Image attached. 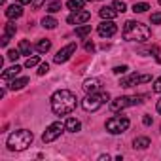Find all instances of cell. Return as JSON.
Instances as JSON below:
<instances>
[{"label":"cell","mask_w":161,"mask_h":161,"mask_svg":"<svg viewBox=\"0 0 161 161\" xmlns=\"http://www.w3.org/2000/svg\"><path fill=\"white\" fill-rule=\"evenodd\" d=\"M34 135L29 131V129H19V131H14L10 136H8V148L12 152H21V150H27L32 142Z\"/></svg>","instance_id":"cell-3"},{"label":"cell","mask_w":161,"mask_h":161,"mask_svg":"<svg viewBox=\"0 0 161 161\" xmlns=\"http://www.w3.org/2000/svg\"><path fill=\"white\" fill-rule=\"evenodd\" d=\"M146 82H152V76H150V74H144V76H138V74H129V76L121 78L119 86H121V87H133V86L146 84Z\"/></svg>","instance_id":"cell-8"},{"label":"cell","mask_w":161,"mask_h":161,"mask_svg":"<svg viewBox=\"0 0 161 161\" xmlns=\"http://www.w3.org/2000/svg\"><path fill=\"white\" fill-rule=\"evenodd\" d=\"M38 61H40V59H38L36 55H34V57H29V59H27V63H25V66H27V68L36 66V64H38Z\"/></svg>","instance_id":"cell-28"},{"label":"cell","mask_w":161,"mask_h":161,"mask_svg":"<svg viewBox=\"0 0 161 161\" xmlns=\"http://www.w3.org/2000/svg\"><path fill=\"white\" fill-rule=\"evenodd\" d=\"M144 99V95H135V97H118L116 101L110 103V110L112 112H118V110H123L127 106H135V104H140Z\"/></svg>","instance_id":"cell-6"},{"label":"cell","mask_w":161,"mask_h":161,"mask_svg":"<svg viewBox=\"0 0 161 161\" xmlns=\"http://www.w3.org/2000/svg\"><path fill=\"white\" fill-rule=\"evenodd\" d=\"M97 32H99V36H103V38H110V36H114V34L118 32V27H116L114 19H104V21L99 25Z\"/></svg>","instance_id":"cell-9"},{"label":"cell","mask_w":161,"mask_h":161,"mask_svg":"<svg viewBox=\"0 0 161 161\" xmlns=\"http://www.w3.org/2000/svg\"><path fill=\"white\" fill-rule=\"evenodd\" d=\"M146 10H150V6H148L146 2H138V4L133 6V12H135V14H144Z\"/></svg>","instance_id":"cell-25"},{"label":"cell","mask_w":161,"mask_h":161,"mask_svg":"<svg viewBox=\"0 0 161 161\" xmlns=\"http://www.w3.org/2000/svg\"><path fill=\"white\" fill-rule=\"evenodd\" d=\"M61 6H63V4L59 2V0H55V2H49V4L46 6V10H47L49 14H55V12H59V10H61Z\"/></svg>","instance_id":"cell-24"},{"label":"cell","mask_w":161,"mask_h":161,"mask_svg":"<svg viewBox=\"0 0 161 161\" xmlns=\"http://www.w3.org/2000/svg\"><path fill=\"white\" fill-rule=\"evenodd\" d=\"M89 32H91V25H82V27L76 29V36L78 38H86Z\"/></svg>","instance_id":"cell-21"},{"label":"cell","mask_w":161,"mask_h":161,"mask_svg":"<svg viewBox=\"0 0 161 161\" xmlns=\"http://www.w3.org/2000/svg\"><path fill=\"white\" fill-rule=\"evenodd\" d=\"M153 91H155V93H161V76L155 80V84H153Z\"/></svg>","instance_id":"cell-33"},{"label":"cell","mask_w":161,"mask_h":161,"mask_svg":"<svg viewBox=\"0 0 161 161\" xmlns=\"http://www.w3.org/2000/svg\"><path fill=\"white\" fill-rule=\"evenodd\" d=\"M133 146H135L136 150H146V148L150 146V138H148V136H138V138H135Z\"/></svg>","instance_id":"cell-18"},{"label":"cell","mask_w":161,"mask_h":161,"mask_svg":"<svg viewBox=\"0 0 161 161\" xmlns=\"http://www.w3.org/2000/svg\"><path fill=\"white\" fill-rule=\"evenodd\" d=\"M152 121H153V119H152L150 116H144V118H142V123H144V125H152Z\"/></svg>","instance_id":"cell-34"},{"label":"cell","mask_w":161,"mask_h":161,"mask_svg":"<svg viewBox=\"0 0 161 161\" xmlns=\"http://www.w3.org/2000/svg\"><path fill=\"white\" fill-rule=\"evenodd\" d=\"M129 125H131L129 118H125V116H114V118H110L106 121V131L110 135H121V133H125L129 129Z\"/></svg>","instance_id":"cell-5"},{"label":"cell","mask_w":161,"mask_h":161,"mask_svg":"<svg viewBox=\"0 0 161 161\" xmlns=\"http://www.w3.org/2000/svg\"><path fill=\"white\" fill-rule=\"evenodd\" d=\"M112 6H114V10H116L118 14H123V12H125V8H127V6H125V2H121V0H116Z\"/></svg>","instance_id":"cell-27"},{"label":"cell","mask_w":161,"mask_h":161,"mask_svg":"<svg viewBox=\"0 0 161 161\" xmlns=\"http://www.w3.org/2000/svg\"><path fill=\"white\" fill-rule=\"evenodd\" d=\"M42 27H44V29H55V27H57V19L51 17V15H46V17L42 19Z\"/></svg>","instance_id":"cell-20"},{"label":"cell","mask_w":161,"mask_h":161,"mask_svg":"<svg viewBox=\"0 0 161 161\" xmlns=\"http://www.w3.org/2000/svg\"><path fill=\"white\" fill-rule=\"evenodd\" d=\"M78 104V99L72 91L68 89H59L51 95V110L57 114V116H66L70 114Z\"/></svg>","instance_id":"cell-1"},{"label":"cell","mask_w":161,"mask_h":161,"mask_svg":"<svg viewBox=\"0 0 161 161\" xmlns=\"http://www.w3.org/2000/svg\"><path fill=\"white\" fill-rule=\"evenodd\" d=\"M27 84H29V78H17V80H14L8 87H10L12 91H17V89H23Z\"/></svg>","instance_id":"cell-17"},{"label":"cell","mask_w":161,"mask_h":161,"mask_svg":"<svg viewBox=\"0 0 161 161\" xmlns=\"http://www.w3.org/2000/svg\"><path fill=\"white\" fill-rule=\"evenodd\" d=\"M19 51H21V55H31V53H32V46H31V42L23 40V42L19 44Z\"/></svg>","instance_id":"cell-23"},{"label":"cell","mask_w":161,"mask_h":161,"mask_svg":"<svg viewBox=\"0 0 161 161\" xmlns=\"http://www.w3.org/2000/svg\"><path fill=\"white\" fill-rule=\"evenodd\" d=\"M159 4H161V0H159Z\"/></svg>","instance_id":"cell-40"},{"label":"cell","mask_w":161,"mask_h":161,"mask_svg":"<svg viewBox=\"0 0 161 161\" xmlns=\"http://www.w3.org/2000/svg\"><path fill=\"white\" fill-rule=\"evenodd\" d=\"M19 72H21V66H19V64H14V66L6 68V70L2 72V80H10V78H15Z\"/></svg>","instance_id":"cell-16"},{"label":"cell","mask_w":161,"mask_h":161,"mask_svg":"<svg viewBox=\"0 0 161 161\" xmlns=\"http://www.w3.org/2000/svg\"><path fill=\"white\" fill-rule=\"evenodd\" d=\"M15 2H19V4H31V2H34V0H15Z\"/></svg>","instance_id":"cell-38"},{"label":"cell","mask_w":161,"mask_h":161,"mask_svg":"<svg viewBox=\"0 0 161 161\" xmlns=\"http://www.w3.org/2000/svg\"><path fill=\"white\" fill-rule=\"evenodd\" d=\"M47 70H49V64H47V63H44V64H40L38 74H40V76H44V74H47Z\"/></svg>","instance_id":"cell-31"},{"label":"cell","mask_w":161,"mask_h":161,"mask_svg":"<svg viewBox=\"0 0 161 161\" xmlns=\"http://www.w3.org/2000/svg\"><path fill=\"white\" fill-rule=\"evenodd\" d=\"M93 49H95L93 42H86V51H93Z\"/></svg>","instance_id":"cell-35"},{"label":"cell","mask_w":161,"mask_h":161,"mask_svg":"<svg viewBox=\"0 0 161 161\" xmlns=\"http://www.w3.org/2000/svg\"><path fill=\"white\" fill-rule=\"evenodd\" d=\"M36 49H38L40 53H47V51L51 49V42H49V40H40V42L36 44Z\"/></svg>","instance_id":"cell-22"},{"label":"cell","mask_w":161,"mask_h":161,"mask_svg":"<svg viewBox=\"0 0 161 161\" xmlns=\"http://www.w3.org/2000/svg\"><path fill=\"white\" fill-rule=\"evenodd\" d=\"M10 38H12V36H8V34H4V36H2V46H8V42H10Z\"/></svg>","instance_id":"cell-36"},{"label":"cell","mask_w":161,"mask_h":161,"mask_svg":"<svg viewBox=\"0 0 161 161\" xmlns=\"http://www.w3.org/2000/svg\"><path fill=\"white\" fill-rule=\"evenodd\" d=\"M99 15H101L103 19H116V15H118V12L114 10V6H112V8H108V6H104V8H101V10H99Z\"/></svg>","instance_id":"cell-15"},{"label":"cell","mask_w":161,"mask_h":161,"mask_svg":"<svg viewBox=\"0 0 161 161\" xmlns=\"http://www.w3.org/2000/svg\"><path fill=\"white\" fill-rule=\"evenodd\" d=\"M157 112H159V114H161V99H159V101H157Z\"/></svg>","instance_id":"cell-39"},{"label":"cell","mask_w":161,"mask_h":161,"mask_svg":"<svg viewBox=\"0 0 161 161\" xmlns=\"http://www.w3.org/2000/svg\"><path fill=\"white\" fill-rule=\"evenodd\" d=\"M84 4H86V0H68L66 2V8L76 12V10H84Z\"/></svg>","instance_id":"cell-19"},{"label":"cell","mask_w":161,"mask_h":161,"mask_svg":"<svg viewBox=\"0 0 161 161\" xmlns=\"http://www.w3.org/2000/svg\"><path fill=\"white\" fill-rule=\"evenodd\" d=\"M150 36H152V31L144 23L127 21L123 27V38L129 42H146V40H150Z\"/></svg>","instance_id":"cell-2"},{"label":"cell","mask_w":161,"mask_h":161,"mask_svg":"<svg viewBox=\"0 0 161 161\" xmlns=\"http://www.w3.org/2000/svg\"><path fill=\"white\" fill-rule=\"evenodd\" d=\"M127 70H129V68H127L125 64H121V66H116V68H114V74H125Z\"/></svg>","instance_id":"cell-32"},{"label":"cell","mask_w":161,"mask_h":161,"mask_svg":"<svg viewBox=\"0 0 161 161\" xmlns=\"http://www.w3.org/2000/svg\"><path fill=\"white\" fill-rule=\"evenodd\" d=\"M89 19H91V14L86 12V10H76V12H72V14L66 17V21H68L70 25H82V23H87Z\"/></svg>","instance_id":"cell-11"},{"label":"cell","mask_w":161,"mask_h":161,"mask_svg":"<svg viewBox=\"0 0 161 161\" xmlns=\"http://www.w3.org/2000/svg\"><path fill=\"white\" fill-rule=\"evenodd\" d=\"M101 86H103V82L99 78H91V80H86L84 82V91L86 93H97V91H101Z\"/></svg>","instance_id":"cell-12"},{"label":"cell","mask_w":161,"mask_h":161,"mask_svg":"<svg viewBox=\"0 0 161 161\" xmlns=\"http://www.w3.org/2000/svg\"><path fill=\"white\" fill-rule=\"evenodd\" d=\"M6 15L10 17V19H17V17H21L23 15V4H12V6H8L6 8Z\"/></svg>","instance_id":"cell-13"},{"label":"cell","mask_w":161,"mask_h":161,"mask_svg":"<svg viewBox=\"0 0 161 161\" xmlns=\"http://www.w3.org/2000/svg\"><path fill=\"white\" fill-rule=\"evenodd\" d=\"M63 131H66V127H64V123H61V121H55V123H51L46 131H44V135H42V140L47 144V142H53L55 138H59L61 135H63Z\"/></svg>","instance_id":"cell-7"},{"label":"cell","mask_w":161,"mask_h":161,"mask_svg":"<svg viewBox=\"0 0 161 161\" xmlns=\"http://www.w3.org/2000/svg\"><path fill=\"white\" fill-rule=\"evenodd\" d=\"M64 127H66L68 133H78L80 129H82V123H80V119H76V118H68L64 121Z\"/></svg>","instance_id":"cell-14"},{"label":"cell","mask_w":161,"mask_h":161,"mask_svg":"<svg viewBox=\"0 0 161 161\" xmlns=\"http://www.w3.org/2000/svg\"><path fill=\"white\" fill-rule=\"evenodd\" d=\"M150 21H152V25H159V23H161V14H159V12H157V14H152Z\"/></svg>","instance_id":"cell-30"},{"label":"cell","mask_w":161,"mask_h":161,"mask_svg":"<svg viewBox=\"0 0 161 161\" xmlns=\"http://www.w3.org/2000/svg\"><path fill=\"white\" fill-rule=\"evenodd\" d=\"M44 2H46V0H34V2H32V6H34V8H40Z\"/></svg>","instance_id":"cell-37"},{"label":"cell","mask_w":161,"mask_h":161,"mask_svg":"<svg viewBox=\"0 0 161 161\" xmlns=\"http://www.w3.org/2000/svg\"><path fill=\"white\" fill-rule=\"evenodd\" d=\"M110 99V95L106 91H97V93H87V97L82 101V108L86 112H97L106 101Z\"/></svg>","instance_id":"cell-4"},{"label":"cell","mask_w":161,"mask_h":161,"mask_svg":"<svg viewBox=\"0 0 161 161\" xmlns=\"http://www.w3.org/2000/svg\"><path fill=\"white\" fill-rule=\"evenodd\" d=\"M19 55H21V51H19V49H10V51H8V59H10V61H15Z\"/></svg>","instance_id":"cell-29"},{"label":"cell","mask_w":161,"mask_h":161,"mask_svg":"<svg viewBox=\"0 0 161 161\" xmlns=\"http://www.w3.org/2000/svg\"><path fill=\"white\" fill-rule=\"evenodd\" d=\"M74 53H76V44L72 42V44L64 46L63 49H59V51H57V55L53 57V61H55L57 64H61V63H66V61H68V59H70Z\"/></svg>","instance_id":"cell-10"},{"label":"cell","mask_w":161,"mask_h":161,"mask_svg":"<svg viewBox=\"0 0 161 161\" xmlns=\"http://www.w3.org/2000/svg\"><path fill=\"white\" fill-rule=\"evenodd\" d=\"M17 32V27H15V23H8L6 25V29H4V34H8V36H14Z\"/></svg>","instance_id":"cell-26"}]
</instances>
